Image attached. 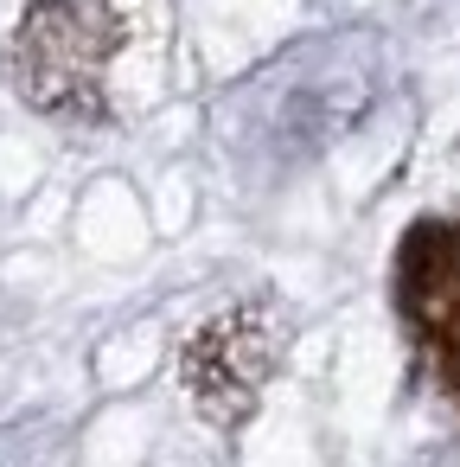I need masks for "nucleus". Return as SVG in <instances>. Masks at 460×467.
<instances>
[{
    "instance_id": "1",
    "label": "nucleus",
    "mask_w": 460,
    "mask_h": 467,
    "mask_svg": "<svg viewBox=\"0 0 460 467\" xmlns=\"http://www.w3.org/2000/svg\"><path fill=\"white\" fill-rule=\"evenodd\" d=\"M167 0H20L7 71L20 97L65 122H122L167 90Z\"/></svg>"
},
{
    "instance_id": "2",
    "label": "nucleus",
    "mask_w": 460,
    "mask_h": 467,
    "mask_svg": "<svg viewBox=\"0 0 460 467\" xmlns=\"http://www.w3.org/2000/svg\"><path fill=\"white\" fill-rule=\"evenodd\" d=\"M396 314L434 384L460 403V218H422L396 244Z\"/></svg>"
},
{
    "instance_id": "3",
    "label": "nucleus",
    "mask_w": 460,
    "mask_h": 467,
    "mask_svg": "<svg viewBox=\"0 0 460 467\" xmlns=\"http://www.w3.org/2000/svg\"><path fill=\"white\" fill-rule=\"evenodd\" d=\"M275 352H281V333H275L269 307L237 301V307L211 314V320L186 339L179 371H186L192 403H199L211 422L237 429V422L256 410V397H262V384H269V371H275Z\"/></svg>"
}]
</instances>
